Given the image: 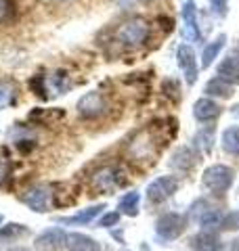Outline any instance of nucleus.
I'll return each instance as SVG.
<instances>
[{"instance_id":"1","label":"nucleus","mask_w":239,"mask_h":251,"mask_svg":"<svg viewBox=\"0 0 239 251\" xmlns=\"http://www.w3.org/2000/svg\"><path fill=\"white\" fill-rule=\"evenodd\" d=\"M159 151H162V138H159L157 132L153 128H149V126L137 130L128 138V143H126L128 159L134 163H141V166H151V163L157 159Z\"/></svg>"},{"instance_id":"2","label":"nucleus","mask_w":239,"mask_h":251,"mask_svg":"<svg viewBox=\"0 0 239 251\" xmlns=\"http://www.w3.org/2000/svg\"><path fill=\"white\" fill-rule=\"evenodd\" d=\"M222 216L225 211L218 207V203H214L208 197L195 199L187 211V220L191 224H197L199 230H218Z\"/></svg>"},{"instance_id":"3","label":"nucleus","mask_w":239,"mask_h":251,"mask_svg":"<svg viewBox=\"0 0 239 251\" xmlns=\"http://www.w3.org/2000/svg\"><path fill=\"white\" fill-rule=\"evenodd\" d=\"M235 184V168L227 166V163H212L204 170L202 174V186L206 193L212 197H225V195Z\"/></svg>"},{"instance_id":"4","label":"nucleus","mask_w":239,"mask_h":251,"mask_svg":"<svg viewBox=\"0 0 239 251\" xmlns=\"http://www.w3.org/2000/svg\"><path fill=\"white\" fill-rule=\"evenodd\" d=\"M116 38L126 49H141L151 38V23L145 17H130L118 27Z\"/></svg>"},{"instance_id":"5","label":"nucleus","mask_w":239,"mask_h":251,"mask_svg":"<svg viewBox=\"0 0 239 251\" xmlns=\"http://www.w3.org/2000/svg\"><path fill=\"white\" fill-rule=\"evenodd\" d=\"M189 226L187 216L179 214V211H164L155 222V234L162 243H172L185 234Z\"/></svg>"},{"instance_id":"6","label":"nucleus","mask_w":239,"mask_h":251,"mask_svg":"<svg viewBox=\"0 0 239 251\" xmlns=\"http://www.w3.org/2000/svg\"><path fill=\"white\" fill-rule=\"evenodd\" d=\"M180 21H182V36L189 42L204 44V29L199 23V11L195 0H180Z\"/></svg>"},{"instance_id":"7","label":"nucleus","mask_w":239,"mask_h":251,"mask_svg":"<svg viewBox=\"0 0 239 251\" xmlns=\"http://www.w3.org/2000/svg\"><path fill=\"white\" fill-rule=\"evenodd\" d=\"M177 65L182 74V80L187 86H195L199 80V61H197V52L189 42H180L177 49Z\"/></svg>"},{"instance_id":"8","label":"nucleus","mask_w":239,"mask_h":251,"mask_svg":"<svg viewBox=\"0 0 239 251\" xmlns=\"http://www.w3.org/2000/svg\"><path fill=\"white\" fill-rule=\"evenodd\" d=\"M180 180L179 176H157L153 182L147 186V201L149 205H162L168 199L174 197V193L179 191Z\"/></svg>"},{"instance_id":"9","label":"nucleus","mask_w":239,"mask_h":251,"mask_svg":"<svg viewBox=\"0 0 239 251\" xmlns=\"http://www.w3.org/2000/svg\"><path fill=\"white\" fill-rule=\"evenodd\" d=\"M225 113V107L220 105V100L210 99V97H202L193 103V109H191V115L193 120L202 126H210L216 124L220 120V115Z\"/></svg>"},{"instance_id":"10","label":"nucleus","mask_w":239,"mask_h":251,"mask_svg":"<svg viewBox=\"0 0 239 251\" xmlns=\"http://www.w3.org/2000/svg\"><path fill=\"white\" fill-rule=\"evenodd\" d=\"M202 161V157L195 153V149L191 145H180L174 149V153L170 155L168 159V166L172 170H177L179 174H189V172H193V168L197 163Z\"/></svg>"},{"instance_id":"11","label":"nucleus","mask_w":239,"mask_h":251,"mask_svg":"<svg viewBox=\"0 0 239 251\" xmlns=\"http://www.w3.org/2000/svg\"><path fill=\"white\" fill-rule=\"evenodd\" d=\"M191 147L195 149V153L199 157H208L212 155L214 147H216V126H202L197 128V132L191 138Z\"/></svg>"},{"instance_id":"12","label":"nucleus","mask_w":239,"mask_h":251,"mask_svg":"<svg viewBox=\"0 0 239 251\" xmlns=\"http://www.w3.org/2000/svg\"><path fill=\"white\" fill-rule=\"evenodd\" d=\"M191 251H225V243L218 230H199L189 239Z\"/></svg>"},{"instance_id":"13","label":"nucleus","mask_w":239,"mask_h":251,"mask_svg":"<svg viewBox=\"0 0 239 251\" xmlns=\"http://www.w3.org/2000/svg\"><path fill=\"white\" fill-rule=\"evenodd\" d=\"M225 46H227V34H222V31H220V34L214 36L210 42L204 44L202 57H199V67H202V69H210L214 65V61H218L220 52L225 50Z\"/></svg>"},{"instance_id":"14","label":"nucleus","mask_w":239,"mask_h":251,"mask_svg":"<svg viewBox=\"0 0 239 251\" xmlns=\"http://www.w3.org/2000/svg\"><path fill=\"white\" fill-rule=\"evenodd\" d=\"M214 75L231 86H239V52H229L225 59H220Z\"/></svg>"},{"instance_id":"15","label":"nucleus","mask_w":239,"mask_h":251,"mask_svg":"<svg viewBox=\"0 0 239 251\" xmlns=\"http://www.w3.org/2000/svg\"><path fill=\"white\" fill-rule=\"evenodd\" d=\"M233 94H235V86L227 84L225 80H220L216 75H212L204 86V97H210L216 100H229V99H233Z\"/></svg>"},{"instance_id":"16","label":"nucleus","mask_w":239,"mask_h":251,"mask_svg":"<svg viewBox=\"0 0 239 251\" xmlns=\"http://www.w3.org/2000/svg\"><path fill=\"white\" fill-rule=\"evenodd\" d=\"M220 149L222 153L231 159H237L239 161V126L237 124H231L222 130L220 134Z\"/></svg>"},{"instance_id":"17","label":"nucleus","mask_w":239,"mask_h":251,"mask_svg":"<svg viewBox=\"0 0 239 251\" xmlns=\"http://www.w3.org/2000/svg\"><path fill=\"white\" fill-rule=\"evenodd\" d=\"M124 180L120 178V172L116 168H103L99 174H94V184H97L101 191H114L116 186H120Z\"/></svg>"},{"instance_id":"18","label":"nucleus","mask_w":239,"mask_h":251,"mask_svg":"<svg viewBox=\"0 0 239 251\" xmlns=\"http://www.w3.org/2000/svg\"><path fill=\"white\" fill-rule=\"evenodd\" d=\"M218 232H239V207L225 211L218 226Z\"/></svg>"},{"instance_id":"19","label":"nucleus","mask_w":239,"mask_h":251,"mask_svg":"<svg viewBox=\"0 0 239 251\" xmlns=\"http://www.w3.org/2000/svg\"><path fill=\"white\" fill-rule=\"evenodd\" d=\"M139 201H141V195L139 193H128L124 195L122 201H120V209H122V214L126 216H139Z\"/></svg>"},{"instance_id":"20","label":"nucleus","mask_w":239,"mask_h":251,"mask_svg":"<svg viewBox=\"0 0 239 251\" xmlns=\"http://www.w3.org/2000/svg\"><path fill=\"white\" fill-rule=\"evenodd\" d=\"M162 92H166V97H172V103H174V105L182 100L180 82H179V80H174V77H168V80H164V84H162Z\"/></svg>"},{"instance_id":"21","label":"nucleus","mask_w":239,"mask_h":251,"mask_svg":"<svg viewBox=\"0 0 239 251\" xmlns=\"http://www.w3.org/2000/svg\"><path fill=\"white\" fill-rule=\"evenodd\" d=\"M210 13L216 19H227V15H229V0H210Z\"/></svg>"},{"instance_id":"22","label":"nucleus","mask_w":239,"mask_h":251,"mask_svg":"<svg viewBox=\"0 0 239 251\" xmlns=\"http://www.w3.org/2000/svg\"><path fill=\"white\" fill-rule=\"evenodd\" d=\"M118 214H107L105 218L101 220V226H111V224H118Z\"/></svg>"},{"instance_id":"23","label":"nucleus","mask_w":239,"mask_h":251,"mask_svg":"<svg viewBox=\"0 0 239 251\" xmlns=\"http://www.w3.org/2000/svg\"><path fill=\"white\" fill-rule=\"evenodd\" d=\"M225 251H239V234H237V237H233V239H231V241L227 243Z\"/></svg>"},{"instance_id":"24","label":"nucleus","mask_w":239,"mask_h":251,"mask_svg":"<svg viewBox=\"0 0 239 251\" xmlns=\"http://www.w3.org/2000/svg\"><path fill=\"white\" fill-rule=\"evenodd\" d=\"M231 113H233L235 117H239V103H237V105H233V107H231Z\"/></svg>"},{"instance_id":"25","label":"nucleus","mask_w":239,"mask_h":251,"mask_svg":"<svg viewBox=\"0 0 239 251\" xmlns=\"http://www.w3.org/2000/svg\"><path fill=\"white\" fill-rule=\"evenodd\" d=\"M237 52H239V46H237Z\"/></svg>"},{"instance_id":"26","label":"nucleus","mask_w":239,"mask_h":251,"mask_svg":"<svg viewBox=\"0 0 239 251\" xmlns=\"http://www.w3.org/2000/svg\"><path fill=\"white\" fill-rule=\"evenodd\" d=\"M237 193H239V191H237Z\"/></svg>"}]
</instances>
